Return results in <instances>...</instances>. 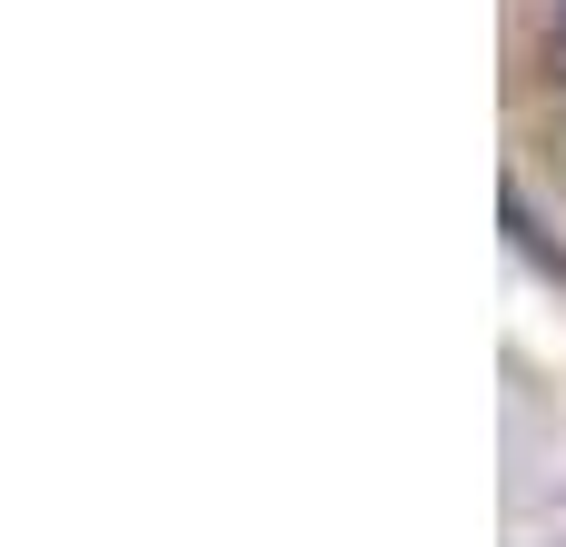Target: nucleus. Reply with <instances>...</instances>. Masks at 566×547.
Segmentation results:
<instances>
[{"label":"nucleus","mask_w":566,"mask_h":547,"mask_svg":"<svg viewBox=\"0 0 566 547\" xmlns=\"http://www.w3.org/2000/svg\"><path fill=\"white\" fill-rule=\"evenodd\" d=\"M547 70H557V90H566V0H557V20H547Z\"/></svg>","instance_id":"nucleus-1"}]
</instances>
